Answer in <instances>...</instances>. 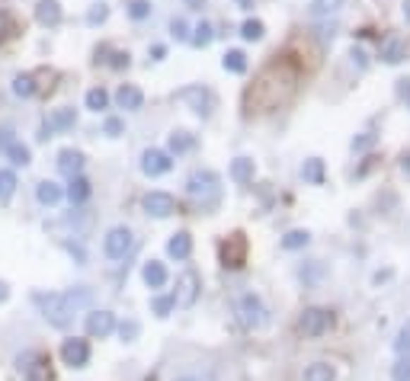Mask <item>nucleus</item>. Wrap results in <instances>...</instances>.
Returning a JSON list of instances; mask_svg holds the SVG:
<instances>
[{"label": "nucleus", "mask_w": 410, "mask_h": 381, "mask_svg": "<svg viewBox=\"0 0 410 381\" xmlns=\"http://www.w3.org/2000/svg\"><path fill=\"white\" fill-rule=\"evenodd\" d=\"M301 87V68L299 61H292L289 55H276V61H270L257 74L253 87L243 97V109L247 112H276L282 106H289L295 99Z\"/></svg>", "instance_id": "f257e3e1"}, {"label": "nucleus", "mask_w": 410, "mask_h": 381, "mask_svg": "<svg viewBox=\"0 0 410 381\" xmlns=\"http://www.w3.org/2000/svg\"><path fill=\"white\" fill-rule=\"evenodd\" d=\"M35 301H39V308H42V318L49 320L52 327L64 330V327H71V320H74V314L80 311V308L90 305V289L55 291V295H35Z\"/></svg>", "instance_id": "f03ea898"}, {"label": "nucleus", "mask_w": 410, "mask_h": 381, "mask_svg": "<svg viewBox=\"0 0 410 381\" xmlns=\"http://www.w3.org/2000/svg\"><path fill=\"white\" fill-rule=\"evenodd\" d=\"M237 318H241V324L247 327V330H263V327L270 324V311H266V305L260 301V295H253V291L241 295V301H237Z\"/></svg>", "instance_id": "7ed1b4c3"}, {"label": "nucleus", "mask_w": 410, "mask_h": 381, "mask_svg": "<svg viewBox=\"0 0 410 381\" xmlns=\"http://www.w3.org/2000/svg\"><path fill=\"white\" fill-rule=\"evenodd\" d=\"M186 193L193 195L195 202H215L218 199V176L212 174V170H195V174H189L186 180Z\"/></svg>", "instance_id": "20e7f679"}, {"label": "nucleus", "mask_w": 410, "mask_h": 381, "mask_svg": "<svg viewBox=\"0 0 410 381\" xmlns=\"http://www.w3.org/2000/svg\"><path fill=\"white\" fill-rule=\"evenodd\" d=\"M132 247H135V234L126 228V224L112 228L109 234H106V241H103V253L109 260H126L128 253H132Z\"/></svg>", "instance_id": "39448f33"}, {"label": "nucleus", "mask_w": 410, "mask_h": 381, "mask_svg": "<svg viewBox=\"0 0 410 381\" xmlns=\"http://www.w3.org/2000/svg\"><path fill=\"white\" fill-rule=\"evenodd\" d=\"M199 289H202V282L193 270L180 272V279H176V291H174V305L176 308H193L195 298H199Z\"/></svg>", "instance_id": "423d86ee"}, {"label": "nucleus", "mask_w": 410, "mask_h": 381, "mask_svg": "<svg viewBox=\"0 0 410 381\" xmlns=\"http://www.w3.org/2000/svg\"><path fill=\"white\" fill-rule=\"evenodd\" d=\"M330 324H334V314L327 311V308H305L299 327L305 337H320V333L330 330Z\"/></svg>", "instance_id": "0eeeda50"}, {"label": "nucleus", "mask_w": 410, "mask_h": 381, "mask_svg": "<svg viewBox=\"0 0 410 381\" xmlns=\"http://www.w3.org/2000/svg\"><path fill=\"white\" fill-rule=\"evenodd\" d=\"M61 362L68 368H84L90 362V343L80 340V337H68L61 343Z\"/></svg>", "instance_id": "6e6552de"}, {"label": "nucleus", "mask_w": 410, "mask_h": 381, "mask_svg": "<svg viewBox=\"0 0 410 381\" xmlns=\"http://www.w3.org/2000/svg\"><path fill=\"white\" fill-rule=\"evenodd\" d=\"M222 263L231 266V270H241V266L247 263V237H243L241 231H234V234L222 243Z\"/></svg>", "instance_id": "1a4fd4ad"}, {"label": "nucleus", "mask_w": 410, "mask_h": 381, "mask_svg": "<svg viewBox=\"0 0 410 381\" xmlns=\"http://www.w3.org/2000/svg\"><path fill=\"white\" fill-rule=\"evenodd\" d=\"M16 368H20L23 375H26L29 381H49V359H45L42 353H23L20 359H16Z\"/></svg>", "instance_id": "9d476101"}, {"label": "nucleus", "mask_w": 410, "mask_h": 381, "mask_svg": "<svg viewBox=\"0 0 410 381\" xmlns=\"http://www.w3.org/2000/svg\"><path fill=\"white\" fill-rule=\"evenodd\" d=\"M141 208H145L147 215H154V218H170L176 212V199L170 193H147L145 199H141Z\"/></svg>", "instance_id": "9b49d317"}, {"label": "nucleus", "mask_w": 410, "mask_h": 381, "mask_svg": "<svg viewBox=\"0 0 410 381\" xmlns=\"http://www.w3.org/2000/svg\"><path fill=\"white\" fill-rule=\"evenodd\" d=\"M170 167H174V160H170L167 151H160V147H147L141 154V170H145V176H164Z\"/></svg>", "instance_id": "f8f14e48"}, {"label": "nucleus", "mask_w": 410, "mask_h": 381, "mask_svg": "<svg viewBox=\"0 0 410 381\" xmlns=\"http://www.w3.org/2000/svg\"><path fill=\"white\" fill-rule=\"evenodd\" d=\"M112 330H116V314L112 311H90L87 314V337L106 340Z\"/></svg>", "instance_id": "ddd939ff"}, {"label": "nucleus", "mask_w": 410, "mask_h": 381, "mask_svg": "<svg viewBox=\"0 0 410 381\" xmlns=\"http://www.w3.org/2000/svg\"><path fill=\"white\" fill-rule=\"evenodd\" d=\"M180 99H183V103H189V109L199 112V116H209L212 103H215L212 93L205 90V87H199V83H195V87H186V90H180Z\"/></svg>", "instance_id": "4468645a"}, {"label": "nucleus", "mask_w": 410, "mask_h": 381, "mask_svg": "<svg viewBox=\"0 0 410 381\" xmlns=\"http://www.w3.org/2000/svg\"><path fill=\"white\" fill-rule=\"evenodd\" d=\"M58 170H61L68 180L80 176V170H84V154L74 151V147H64V151L58 154Z\"/></svg>", "instance_id": "2eb2a0df"}, {"label": "nucleus", "mask_w": 410, "mask_h": 381, "mask_svg": "<svg viewBox=\"0 0 410 381\" xmlns=\"http://www.w3.org/2000/svg\"><path fill=\"white\" fill-rule=\"evenodd\" d=\"M35 20L42 26H58L61 23V4L58 0H39L35 4Z\"/></svg>", "instance_id": "dca6fc26"}, {"label": "nucleus", "mask_w": 410, "mask_h": 381, "mask_svg": "<svg viewBox=\"0 0 410 381\" xmlns=\"http://www.w3.org/2000/svg\"><path fill=\"white\" fill-rule=\"evenodd\" d=\"M141 279H145L147 289H164V285H167V270H164V263H157V260H147L145 270H141Z\"/></svg>", "instance_id": "f3484780"}, {"label": "nucleus", "mask_w": 410, "mask_h": 381, "mask_svg": "<svg viewBox=\"0 0 410 381\" xmlns=\"http://www.w3.org/2000/svg\"><path fill=\"white\" fill-rule=\"evenodd\" d=\"M167 253L174 260H189V253H193V237H189V231H180V234H174L167 241Z\"/></svg>", "instance_id": "a211bd4d"}, {"label": "nucleus", "mask_w": 410, "mask_h": 381, "mask_svg": "<svg viewBox=\"0 0 410 381\" xmlns=\"http://www.w3.org/2000/svg\"><path fill=\"white\" fill-rule=\"evenodd\" d=\"M116 103L122 106V109H141V103H145V93L138 90V87H132V83H122L116 93Z\"/></svg>", "instance_id": "6ab92c4d"}, {"label": "nucleus", "mask_w": 410, "mask_h": 381, "mask_svg": "<svg viewBox=\"0 0 410 381\" xmlns=\"http://www.w3.org/2000/svg\"><path fill=\"white\" fill-rule=\"evenodd\" d=\"M404 58H407V42H404V39H388V42L382 45V61L401 64Z\"/></svg>", "instance_id": "aec40b11"}, {"label": "nucleus", "mask_w": 410, "mask_h": 381, "mask_svg": "<svg viewBox=\"0 0 410 381\" xmlns=\"http://www.w3.org/2000/svg\"><path fill=\"white\" fill-rule=\"evenodd\" d=\"M301 381H337V372L330 362H311L301 375Z\"/></svg>", "instance_id": "412c9836"}, {"label": "nucleus", "mask_w": 410, "mask_h": 381, "mask_svg": "<svg viewBox=\"0 0 410 381\" xmlns=\"http://www.w3.org/2000/svg\"><path fill=\"white\" fill-rule=\"evenodd\" d=\"M74 122H77L74 109H68V106H64V109L52 112V119L45 122V128H49V132H64V128H74Z\"/></svg>", "instance_id": "4be33fe9"}, {"label": "nucleus", "mask_w": 410, "mask_h": 381, "mask_svg": "<svg viewBox=\"0 0 410 381\" xmlns=\"http://www.w3.org/2000/svg\"><path fill=\"white\" fill-rule=\"evenodd\" d=\"M35 195H39V202H42V205H58V202H61V186H58V183H52V180H42L39 183V186H35Z\"/></svg>", "instance_id": "5701e85b"}, {"label": "nucleus", "mask_w": 410, "mask_h": 381, "mask_svg": "<svg viewBox=\"0 0 410 381\" xmlns=\"http://www.w3.org/2000/svg\"><path fill=\"white\" fill-rule=\"evenodd\" d=\"M68 199H71V205L87 202V199H90V183H87L84 176H74V180H71V186H68Z\"/></svg>", "instance_id": "b1692460"}, {"label": "nucleus", "mask_w": 410, "mask_h": 381, "mask_svg": "<svg viewBox=\"0 0 410 381\" xmlns=\"http://www.w3.org/2000/svg\"><path fill=\"white\" fill-rule=\"evenodd\" d=\"M231 180L234 183H251L253 180V160L251 157H237L231 164Z\"/></svg>", "instance_id": "393cba45"}, {"label": "nucleus", "mask_w": 410, "mask_h": 381, "mask_svg": "<svg viewBox=\"0 0 410 381\" xmlns=\"http://www.w3.org/2000/svg\"><path fill=\"white\" fill-rule=\"evenodd\" d=\"M301 176H305L308 183H314V186H320V183H324V160L311 157L305 167H301Z\"/></svg>", "instance_id": "a878e982"}, {"label": "nucleus", "mask_w": 410, "mask_h": 381, "mask_svg": "<svg viewBox=\"0 0 410 381\" xmlns=\"http://www.w3.org/2000/svg\"><path fill=\"white\" fill-rule=\"evenodd\" d=\"M222 64H224V71H231V74H243V71H247V55H243L241 49H231Z\"/></svg>", "instance_id": "bb28decb"}, {"label": "nucleus", "mask_w": 410, "mask_h": 381, "mask_svg": "<svg viewBox=\"0 0 410 381\" xmlns=\"http://www.w3.org/2000/svg\"><path fill=\"white\" fill-rule=\"evenodd\" d=\"M16 193V174L13 170H0V202H10Z\"/></svg>", "instance_id": "cd10ccee"}, {"label": "nucleus", "mask_w": 410, "mask_h": 381, "mask_svg": "<svg viewBox=\"0 0 410 381\" xmlns=\"http://www.w3.org/2000/svg\"><path fill=\"white\" fill-rule=\"evenodd\" d=\"M106 103H109V93H106L103 87H93V90H87V109L100 112V109H106Z\"/></svg>", "instance_id": "c85d7f7f"}, {"label": "nucleus", "mask_w": 410, "mask_h": 381, "mask_svg": "<svg viewBox=\"0 0 410 381\" xmlns=\"http://www.w3.org/2000/svg\"><path fill=\"white\" fill-rule=\"evenodd\" d=\"M308 241H311L308 231H289V234L282 237V247L285 250H301V247H308Z\"/></svg>", "instance_id": "c756f323"}, {"label": "nucleus", "mask_w": 410, "mask_h": 381, "mask_svg": "<svg viewBox=\"0 0 410 381\" xmlns=\"http://www.w3.org/2000/svg\"><path fill=\"white\" fill-rule=\"evenodd\" d=\"M7 157H10V164L26 167V164H29V147H26V145H20V141H10Z\"/></svg>", "instance_id": "7c9ffc66"}, {"label": "nucleus", "mask_w": 410, "mask_h": 381, "mask_svg": "<svg viewBox=\"0 0 410 381\" xmlns=\"http://www.w3.org/2000/svg\"><path fill=\"white\" fill-rule=\"evenodd\" d=\"M343 0H314L311 4V13L314 16H330V13H340Z\"/></svg>", "instance_id": "2f4dec72"}, {"label": "nucleus", "mask_w": 410, "mask_h": 381, "mask_svg": "<svg viewBox=\"0 0 410 381\" xmlns=\"http://www.w3.org/2000/svg\"><path fill=\"white\" fill-rule=\"evenodd\" d=\"M174 295H157V298L151 301V311L157 314V318H170V311H174Z\"/></svg>", "instance_id": "473e14b6"}, {"label": "nucleus", "mask_w": 410, "mask_h": 381, "mask_svg": "<svg viewBox=\"0 0 410 381\" xmlns=\"http://www.w3.org/2000/svg\"><path fill=\"white\" fill-rule=\"evenodd\" d=\"M189 147H193V135H189V132H174V135H170V151H174V154H186Z\"/></svg>", "instance_id": "72a5a7b5"}, {"label": "nucleus", "mask_w": 410, "mask_h": 381, "mask_svg": "<svg viewBox=\"0 0 410 381\" xmlns=\"http://www.w3.org/2000/svg\"><path fill=\"white\" fill-rule=\"evenodd\" d=\"M116 330H119V337H122V343H135L138 340V333H141V327H138V320H122Z\"/></svg>", "instance_id": "f704fd0d"}, {"label": "nucleus", "mask_w": 410, "mask_h": 381, "mask_svg": "<svg viewBox=\"0 0 410 381\" xmlns=\"http://www.w3.org/2000/svg\"><path fill=\"white\" fill-rule=\"evenodd\" d=\"M263 32H266V26H263V23H260V20H247V23H243V26H241V35H243V39H247V42L263 39Z\"/></svg>", "instance_id": "c9c22d12"}, {"label": "nucleus", "mask_w": 410, "mask_h": 381, "mask_svg": "<svg viewBox=\"0 0 410 381\" xmlns=\"http://www.w3.org/2000/svg\"><path fill=\"white\" fill-rule=\"evenodd\" d=\"M128 16L132 20H147L151 16V0H128Z\"/></svg>", "instance_id": "e433bc0d"}, {"label": "nucleus", "mask_w": 410, "mask_h": 381, "mask_svg": "<svg viewBox=\"0 0 410 381\" xmlns=\"http://www.w3.org/2000/svg\"><path fill=\"white\" fill-rule=\"evenodd\" d=\"M13 93H16V97H32V93H35V83H32V77H29V74H20V77H13Z\"/></svg>", "instance_id": "4c0bfd02"}, {"label": "nucleus", "mask_w": 410, "mask_h": 381, "mask_svg": "<svg viewBox=\"0 0 410 381\" xmlns=\"http://www.w3.org/2000/svg\"><path fill=\"white\" fill-rule=\"evenodd\" d=\"M10 35H16V20L7 13V10H0V42L10 39Z\"/></svg>", "instance_id": "58836bf2"}, {"label": "nucleus", "mask_w": 410, "mask_h": 381, "mask_svg": "<svg viewBox=\"0 0 410 381\" xmlns=\"http://www.w3.org/2000/svg\"><path fill=\"white\" fill-rule=\"evenodd\" d=\"M394 349H397V353H404V356H410V320H407V324L401 327V330H397Z\"/></svg>", "instance_id": "ea45409f"}, {"label": "nucleus", "mask_w": 410, "mask_h": 381, "mask_svg": "<svg viewBox=\"0 0 410 381\" xmlns=\"http://www.w3.org/2000/svg\"><path fill=\"white\" fill-rule=\"evenodd\" d=\"M209 42H212V26H209V23H199V26H195V35H193V45L205 49Z\"/></svg>", "instance_id": "a19ab883"}, {"label": "nucleus", "mask_w": 410, "mask_h": 381, "mask_svg": "<svg viewBox=\"0 0 410 381\" xmlns=\"http://www.w3.org/2000/svg\"><path fill=\"white\" fill-rule=\"evenodd\" d=\"M391 381H410V356H404V359L391 368Z\"/></svg>", "instance_id": "79ce46f5"}, {"label": "nucleus", "mask_w": 410, "mask_h": 381, "mask_svg": "<svg viewBox=\"0 0 410 381\" xmlns=\"http://www.w3.org/2000/svg\"><path fill=\"white\" fill-rule=\"evenodd\" d=\"M122 128H126V125H122V119H116V116H109L103 122V132L109 135V138H119V135H122Z\"/></svg>", "instance_id": "37998d69"}, {"label": "nucleus", "mask_w": 410, "mask_h": 381, "mask_svg": "<svg viewBox=\"0 0 410 381\" xmlns=\"http://www.w3.org/2000/svg\"><path fill=\"white\" fill-rule=\"evenodd\" d=\"M106 16H109V10H106L103 4H97V7H93L90 13H87V23H90V26H97V23H103Z\"/></svg>", "instance_id": "c03bdc74"}, {"label": "nucleus", "mask_w": 410, "mask_h": 381, "mask_svg": "<svg viewBox=\"0 0 410 381\" xmlns=\"http://www.w3.org/2000/svg\"><path fill=\"white\" fill-rule=\"evenodd\" d=\"M170 29H174V35H176V39H186V23H183V20H174V23H170Z\"/></svg>", "instance_id": "a18cd8bd"}, {"label": "nucleus", "mask_w": 410, "mask_h": 381, "mask_svg": "<svg viewBox=\"0 0 410 381\" xmlns=\"http://www.w3.org/2000/svg\"><path fill=\"white\" fill-rule=\"evenodd\" d=\"M112 68H128V52H116L112 55Z\"/></svg>", "instance_id": "49530a36"}, {"label": "nucleus", "mask_w": 410, "mask_h": 381, "mask_svg": "<svg viewBox=\"0 0 410 381\" xmlns=\"http://www.w3.org/2000/svg\"><path fill=\"white\" fill-rule=\"evenodd\" d=\"M372 141H375V135H362V138L353 141V147H356V151H366V147L372 145Z\"/></svg>", "instance_id": "de8ad7c7"}, {"label": "nucleus", "mask_w": 410, "mask_h": 381, "mask_svg": "<svg viewBox=\"0 0 410 381\" xmlns=\"http://www.w3.org/2000/svg\"><path fill=\"white\" fill-rule=\"evenodd\" d=\"M174 381H212L209 375H199V372H189V375H180V378H174Z\"/></svg>", "instance_id": "09e8293b"}, {"label": "nucleus", "mask_w": 410, "mask_h": 381, "mask_svg": "<svg viewBox=\"0 0 410 381\" xmlns=\"http://www.w3.org/2000/svg\"><path fill=\"white\" fill-rule=\"evenodd\" d=\"M401 93L407 97V103H410V80H401Z\"/></svg>", "instance_id": "8fccbe9b"}, {"label": "nucleus", "mask_w": 410, "mask_h": 381, "mask_svg": "<svg viewBox=\"0 0 410 381\" xmlns=\"http://www.w3.org/2000/svg\"><path fill=\"white\" fill-rule=\"evenodd\" d=\"M7 298H10V289H7L4 282H0V301H7Z\"/></svg>", "instance_id": "3c124183"}, {"label": "nucleus", "mask_w": 410, "mask_h": 381, "mask_svg": "<svg viewBox=\"0 0 410 381\" xmlns=\"http://www.w3.org/2000/svg\"><path fill=\"white\" fill-rule=\"evenodd\" d=\"M401 167H404V174H410V154H404V157H401Z\"/></svg>", "instance_id": "603ef678"}, {"label": "nucleus", "mask_w": 410, "mask_h": 381, "mask_svg": "<svg viewBox=\"0 0 410 381\" xmlns=\"http://www.w3.org/2000/svg\"><path fill=\"white\" fill-rule=\"evenodd\" d=\"M404 16H407V23H410V0H404Z\"/></svg>", "instance_id": "864d4df0"}, {"label": "nucleus", "mask_w": 410, "mask_h": 381, "mask_svg": "<svg viewBox=\"0 0 410 381\" xmlns=\"http://www.w3.org/2000/svg\"><path fill=\"white\" fill-rule=\"evenodd\" d=\"M237 4H241V7H251V4H253V0H237Z\"/></svg>", "instance_id": "5fc2aeb1"}]
</instances>
